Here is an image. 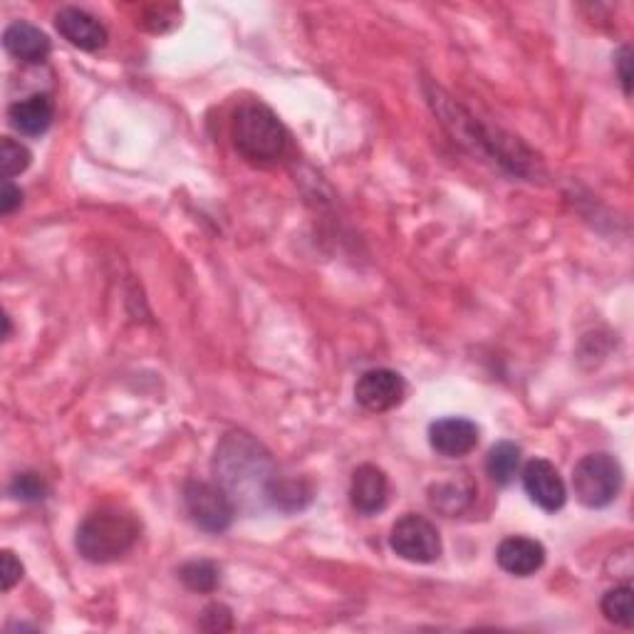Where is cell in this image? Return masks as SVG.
<instances>
[{
  "label": "cell",
  "mask_w": 634,
  "mask_h": 634,
  "mask_svg": "<svg viewBox=\"0 0 634 634\" xmlns=\"http://www.w3.org/2000/svg\"><path fill=\"white\" fill-rule=\"evenodd\" d=\"M269 504L277 510H285V514H293V510L305 508L310 500H313V488L305 481H298V478H273L269 486Z\"/></svg>",
  "instance_id": "cell-16"
},
{
  "label": "cell",
  "mask_w": 634,
  "mask_h": 634,
  "mask_svg": "<svg viewBox=\"0 0 634 634\" xmlns=\"http://www.w3.org/2000/svg\"><path fill=\"white\" fill-rule=\"evenodd\" d=\"M3 46L6 50L13 55L16 60L28 62V65H40L48 60V55L52 50L50 38L40 28L30 23H10L3 32Z\"/></svg>",
  "instance_id": "cell-13"
},
{
  "label": "cell",
  "mask_w": 634,
  "mask_h": 634,
  "mask_svg": "<svg viewBox=\"0 0 634 634\" xmlns=\"http://www.w3.org/2000/svg\"><path fill=\"white\" fill-rule=\"evenodd\" d=\"M52 117H55V105L48 95H32L28 99H20L16 105H10L8 109L10 125L26 137L46 135L52 125Z\"/></svg>",
  "instance_id": "cell-14"
},
{
  "label": "cell",
  "mask_w": 634,
  "mask_h": 634,
  "mask_svg": "<svg viewBox=\"0 0 634 634\" xmlns=\"http://www.w3.org/2000/svg\"><path fill=\"white\" fill-rule=\"evenodd\" d=\"M520 471V447L514 441H500L486 456V474L498 486H508Z\"/></svg>",
  "instance_id": "cell-17"
},
{
  "label": "cell",
  "mask_w": 634,
  "mask_h": 634,
  "mask_svg": "<svg viewBox=\"0 0 634 634\" xmlns=\"http://www.w3.org/2000/svg\"><path fill=\"white\" fill-rule=\"evenodd\" d=\"M496 560L500 565V570H506L508 575L528 577V575H536L543 567L545 548L533 538L514 536V538H506L504 543L498 545Z\"/></svg>",
  "instance_id": "cell-12"
},
{
  "label": "cell",
  "mask_w": 634,
  "mask_h": 634,
  "mask_svg": "<svg viewBox=\"0 0 634 634\" xmlns=\"http://www.w3.org/2000/svg\"><path fill=\"white\" fill-rule=\"evenodd\" d=\"M429 443L447 459H461L478 447V427L466 417L439 419L429 427Z\"/></svg>",
  "instance_id": "cell-9"
},
{
  "label": "cell",
  "mask_w": 634,
  "mask_h": 634,
  "mask_svg": "<svg viewBox=\"0 0 634 634\" xmlns=\"http://www.w3.org/2000/svg\"><path fill=\"white\" fill-rule=\"evenodd\" d=\"M218 567L211 560H192L179 570L182 583L194 593H214L218 587Z\"/></svg>",
  "instance_id": "cell-19"
},
{
  "label": "cell",
  "mask_w": 634,
  "mask_h": 634,
  "mask_svg": "<svg viewBox=\"0 0 634 634\" xmlns=\"http://www.w3.org/2000/svg\"><path fill=\"white\" fill-rule=\"evenodd\" d=\"M214 474L233 504L236 500L248 504V500L269 498V486L275 478L271 453L259 441H253L248 433H228L218 443Z\"/></svg>",
  "instance_id": "cell-1"
},
{
  "label": "cell",
  "mask_w": 634,
  "mask_h": 634,
  "mask_svg": "<svg viewBox=\"0 0 634 634\" xmlns=\"http://www.w3.org/2000/svg\"><path fill=\"white\" fill-rule=\"evenodd\" d=\"M184 506L196 528L206 533H224L236 516V504L218 484L188 481L184 486Z\"/></svg>",
  "instance_id": "cell-5"
},
{
  "label": "cell",
  "mask_w": 634,
  "mask_h": 634,
  "mask_svg": "<svg viewBox=\"0 0 634 634\" xmlns=\"http://www.w3.org/2000/svg\"><path fill=\"white\" fill-rule=\"evenodd\" d=\"M139 520L119 508H99L77 528V550L85 560L107 565L135 548L139 540Z\"/></svg>",
  "instance_id": "cell-3"
},
{
  "label": "cell",
  "mask_w": 634,
  "mask_h": 634,
  "mask_svg": "<svg viewBox=\"0 0 634 634\" xmlns=\"http://www.w3.org/2000/svg\"><path fill=\"white\" fill-rule=\"evenodd\" d=\"M632 587L630 585H617L605 593L603 597V615L607 622L617 627L632 630L634 627V607H632Z\"/></svg>",
  "instance_id": "cell-18"
},
{
  "label": "cell",
  "mask_w": 634,
  "mask_h": 634,
  "mask_svg": "<svg viewBox=\"0 0 634 634\" xmlns=\"http://www.w3.org/2000/svg\"><path fill=\"white\" fill-rule=\"evenodd\" d=\"M20 204H23V192L16 184H10V179H6L3 194H0V211H3V216L13 214Z\"/></svg>",
  "instance_id": "cell-24"
},
{
  "label": "cell",
  "mask_w": 634,
  "mask_h": 634,
  "mask_svg": "<svg viewBox=\"0 0 634 634\" xmlns=\"http://www.w3.org/2000/svg\"><path fill=\"white\" fill-rule=\"evenodd\" d=\"M622 466L609 453H587L573 469V491L585 508H605L620 496Z\"/></svg>",
  "instance_id": "cell-4"
},
{
  "label": "cell",
  "mask_w": 634,
  "mask_h": 634,
  "mask_svg": "<svg viewBox=\"0 0 634 634\" xmlns=\"http://www.w3.org/2000/svg\"><path fill=\"white\" fill-rule=\"evenodd\" d=\"M523 488H526L528 498L536 504L538 508L548 510V514H555L560 510L567 500V488L560 471L555 469L550 461L545 459H533L526 466H523Z\"/></svg>",
  "instance_id": "cell-8"
},
{
  "label": "cell",
  "mask_w": 634,
  "mask_h": 634,
  "mask_svg": "<svg viewBox=\"0 0 634 634\" xmlns=\"http://www.w3.org/2000/svg\"><path fill=\"white\" fill-rule=\"evenodd\" d=\"M350 500L352 508L360 510L362 516L382 514L389 500V478L380 466L362 464L360 469H354L350 484Z\"/></svg>",
  "instance_id": "cell-11"
},
{
  "label": "cell",
  "mask_w": 634,
  "mask_h": 634,
  "mask_svg": "<svg viewBox=\"0 0 634 634\" xmlns=\"http://www.w3.org/2000/svg\"><path fill=\"white\" fill-rule=\"evenodd\" d=\"M30 162H32V154L26 144L3 137V142H0V166H3L6 179H13V176L23 174L30 166Z\"/></svg>",
  "instance_id": "cell-20"
},
{
  "label": "cell",
  "mask_w": 634,
  "mask_h": 634,
  "mask_svg": "<svg viewBox=\"0 0 634 634\" xmlns=\"http://www.w3.org/2000/svg\"><path fill=\"white\" fill-rule=\"evenodd\" d=\"M617 72H620V82H622V90L630 97L632 95V50L630 48H622L617 55Z\"/></svg>",
  "instance_id": "cell-25"
},
{
  "label": "cell",
  "mask_w": 634,
  "mask_h": 634,
  "mask_svg": "<svg viewBox=\"0 0 634 634\" xmlns=\"http://www.w3.org/2000/svg\"><path fill=\"white\" fill-rule=\"evenodd\" d=\"M476 496V486L471 478H449V481H439L429 488V500L433 508H439L441 514L456 516L461 514L464 508H469V504Z\"/></svg>",
  "instance_id": "cell-15"
},
{
  "label": "cell",
  "mask_w": 634,
  "mask_h": 634,
  "mask_svg": "<svg viewBox=\"0 0 634 634\" xmlns=\"http://www.w3.org/2000/svg\"><path fill=\"white\" fill-rule=\"evenodd\" d=\"M55 28L70 46L85 52H95L107 46V28L82 8H62L55 16Z\"/></svg>",
  "instance_id": "cell-10"
},
{
  "label": "cell",
  "mask_w": 634,
  "mask_h": 634,
  "mask_svg": "<svg viewBox=\"0 0 634 634\" xmlns=\"http://www.w3.org/2000/svg\"><path fill=\"white\" fill-rule=\"evenodd\" d=\"M202 627L208 632H226L233 627V617H231V609L226 605H208L204 609V617H202Z\"/></svg>",
  "instance_id": "cell-22"
},
{
  "label": "cell",
  "mask_w": 634,
  "mask_h": 634,
  "mask_svg": "<svg viewBox=\"0 0 634 634\" xmlns=\"http://www.w3.org/2000/svg\"><path fill=\"white\" fill-rule=\"evenodd\" d=\"M231 137L241 157L255 166H273L291 152V131L263 103H243L236 109Z\"/></svg>",
  "instance_id": "cell-2"
},
{
  "label": "cell",
  "mask_w": 634,
  "mask_h": 634,
  "mask_svg": "<svg viewBox=\"0 0 634 634\" xmlns=\"http://www.w3.org/2000/svg\"><path fill=\"white\" fill-rule=\"evenodd\" d=\"M20 577H23V565L16 558L10 550H3V589L10 593V589L16 587V583H20Z\"/></svg>",
  "instance_id": "cell-23"
},
{
  "label": "cell",
  "mask_w": 634,
  "mask_h": 634,
  "mask_svg": "<svg viewBox=\"0 0 634 634\" xmlns=\"http://www.w3.org/2000/svg\"><path fill=\"white\" fill-rule=\"evenodd\" d=\"M407 382L404 377L394 370H370L364 372L358 384H354V399L358 404L372 414H384L404 402Z\"/></svg>",
  "instance_id": "cell-7"
},
{
  "label": "cell",
  "mask_w": 634,
  "mask_h": 634,
  "mask_svg": "<svg viewBox=\"0 0 634 634\" xmlns=\"http://www.w3.org/2000/svg\"><path fill=\"white\" fill-rule=\"evenodd\" d=\"M8 491L16 500H23V504H38V500L48 496V484L40 474L26 471L13 478V484H10Z\"/></svg>",
  "instance_id": "cell-21"
},
{
  "label": "cell",
  "mask_w": 634,
  "mask_h": 634,
  "mask_svg": "<svg viewBox=\"0 0 634 634\" xmlns=\"http://www.w3.org/2000/svg\"><path fill=\"white\" fill-rule=\"evenodd\" d=\"M389 545L407 563L429 565L439 560L441 555V536L433 523L425 516L407 514L392 526Z\"/></svg>",
  "instance_id": "cell-6"
}]
</instances>
